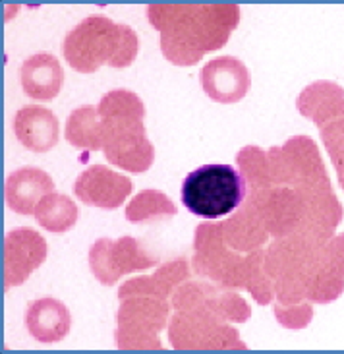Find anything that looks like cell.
I'll use <instances>...</instances> for the list:
<instances>
[{
  "label": "cell",
  "instance_id": "1",
  "mask_svg": "<svg viewBox=\"0 0 344 354\" xmlns=\"http://www.w3.org/2000/svg\"><path fill=\"white\" fill-rule=\"evenodd\" d=\"M149 24L159 31L164 58L193 66L205 53L222 48L238 28V4H149Z\"/></svg>",
  "mask_w": 344,
  "mask_h": 354
},
{
  "label": "cell",
  "instance_id": "2",
  "mask_svg": "<svg viewBox=\"0 0 344 354\" xmlns=\"http://www.w3.org/2000/svg\"><path fill=\"white\" fill-rule=\"evenodd\" d=\"M137 35L130 26L115 24L106 16H89L70 29L62 43L66 62L82 74H93L101 66L128 68L137 55Z\"/></svg>",
  "mask_w": 344,
  "mask_h": 354
},
{
  "label": "cell",
  "instance_id": "3",
  "mask_svg": "<svg viewBox=\"0 0 344 354\" xmlns=\"http://www.w3.org/2000/svg\"><path fill=\"white\" fill-rule=\"evenodd\" d=\"M182 203L191 215L213 221L227 217L246 200V182L232 165L209 163L191 171L182 184Z\"/></svg>",
  "mask_w": 344,
  "mask_h": 354
},
{
  "label": "cell",
  "instance_id": "4",
  "mask_svg": "<svg viewBox=\"0 0 344 354\" xmlns=\"http://www.w3.org/2000/svg\"><path fill=\"white\" fill-rule=\"evenodd\" d=\"M166 298L130 297L120 300L116 316V346L120 351H163L161 333L169 324Z\"/></svg>",
  "mask_w": 344,
  "mask_h": 354
},
{
  "label": "cell",
  "instance_id": "5",
  "mask_svg": "<svg viewBox=\"0 0 344 354\" xmlns=\"http://www.w3.org/2000/svg\"><path fill=\"white\" fill-rule=\"evenodd\" d=\"M191 269L201 279H207L222 288H244L246 258L230 248L220 223H201L195 229Z\"/></svg>",
  "mask_w": 344,
  "mask_h": 354
},
{
  "label": "cell",
  "instance_id": "6",
  "mask_svg": "<svg viewBox=\"0 0 344 354\" xmlns=\"http://www.w3.org/2000/svg\"><path fill=\"white\" fill-rule=\"evenodd\" d=\"M169 341L176 351H248L238 331L205 306L176 312L169 324Z\"/></svg>",
  "mask_w": 344,
  "mask_h": 354
},
{
  "label": "cell",
  "instance_id": "7",
  "mask_svg": "<svg viewBox=\"0 0 344 354\" xmlns=\"http://www.w3.org/2000/svg\"><path fill=\"white\" fill-rule=\"evenodd\" d=\"M267 153L275 186L298 188L329 178L319 147L309 136H292L287 144L273 145Z\"/></svg>",
  "mask_w": 344,
  "mask_h": 354
},
{
  "label": "cell",
  "instance_id": "8",
  "mask_svg": "<svg viewBox=\"0 0 344 354\" xmlns=\"http://www.w3.org/2000/svg\"><path fill=\"white\" fill-rule=\"evenodd\" d=\"M157 261V256L132 236H122L118 240L99 239L89 248V269L93 277L105 287H113L122 275L132 271L155 268Z\"/></svg>",
  "mask_w": 344,
  "mask_h": 354
},
{
  "label": "cell",
  "instance_id": "9",
  "mask_svg": "<svg viewBox=\"0 0 344 354\" xmlns=\"http://www.w3.org/2000/svg\"><path fill=\"white\" fill-rule=\"evenodd\" d=\"M296 192L300 194L302 207H304L302 223L296 232H304L319 242L333 239L336 227L343 221L344 211L331 186V180L327 178L317 184L298 186Z\"/></svg>",
  "mask_w": 344,
  "mask_h": 354
},
{
  "label": "cell",
  "instance_id": "10",
  "mask_svg": "<svg viewBox=\"0 0 344 354\" xmlns=\"http://www.w3.org/2000/svg\"><path fill=\"white\" fill-rule=\"evenodd\" d=\"M103 153L106 161L128 173H145L155 159L153 144L147 140L145 124L103 128Z\"/></svg>",
  "mask_w": 344,
  "mask_h": 354
},
{
  "label": "cell",
  "instance_id": "11",
  "mask_svg": "<svg viewBox=\"0 0 344 354\" xmlns=\"http://www.w3.org/2000/svg\"><path fill=\"white\" fill-rule=\"evenodd\" d=\"M47 259V240L37 230L21 227L4 239V290L26 283L29 275Z\"/></svg>",
  "mask_w": 344,
  "mask_h": 354
},
{
  "label": "cell",
  "instance_id": "12",
  "mask_svg": "<svg viewBox=\"0 0 344 354\" xmlns=\"http://www.w3.org/2000/svg\"><path fill=\"white\" fill-rule=\"evenodd\" d=\"M246 196H249L256 203L271 239H283L300 229L304 207H302V200L296 188L275 186V188L258 192V194H246Z\"/></svg>",
  "mask_w": 344,
  "mask_h": 354
},
{
  "label": "cell",
  "instance_id": "13",
  "mask_svg": "<svg viewBox=\"0 0 344 354\" xmlns=\"http://www.w3.org/2000/svg\"><path fill=\"white\" fill-rule=\"evenodd\" d=\"M132 188L134 184L124 174L115 173L106 165H91L76 178L74 194L86 205L116 209L132 194Z\"/></svg>",
  "mask_w": 344,
  "mask_h": 354
},
{
  "label": "cell",
  "instance_id": "14",
  "mask_svg": "<svg viewBox=\"0 0 344 354\" xmlns=\"http://www.w3.org/2000/svg\"><path fill=\"white\" fill-rule=\"evenodd\" d=\"M201 87L211 101L217 103H238L248 95L251 86L246 64L234 57H219L209 60L201 68Z\"/></svg>",
  "mask_w": 344,
  "mask_h": 354
},
{
  "label": "cell",
  "instance_id": "15",
  "mask_svg": "<svg viewBox=\"0 0 344 354\" xmlns=\"http://www.w3.org/2000/svg\"><path fill=\"white\" fill-rule=\"evenodd\" d=\"M14 134L29 151L47 153L58 144L57 115L47 106H21L14 116Z\"/></svg>",
  "mask_w": 344,
  "mask_h": 354
},
{
  "label": "cell",
  "instance_id": "16",
  "mask_svg": "<svg viewBox=\"0 0 344 354\" xmlns=\"http://www.w3.org/2000/svg\"><path fill=\"white\" fill-rule=\"evenodd\" d=\"M296 109L319 128L343 120L344 89L335 82L317 80L296 97Z\"/></svg>",
  "mask_w": 344,
  "mask_h": 354
},
{
  "label": "cell",
  "instance_id": "17",
  "mask_svg": "<svg viewBox=\"0 0 344 354\" xmlns=\"http://www.w3.org/2000/svg\"><path fill=\"white\" fill-rule=\"evenodd\" d=\"M19 82L23 93L35 101H50L60 93L64 84V70L50 53L31 55L19 66Z\"/></svg>",
  "mask_w": 344,
  "mask_h": 354
},
{
  "label": "cell",
  "instance_id": "18",
  "mask_svg": "<svg viewBox=\"0 0 344 354\" xmlns=\"http://www.w3.org/2000/svg\"><path fill=\"white\" fill-rule=\"evenodd\" d=\"M55 192V182L45 171L21 167L6 178V205L18 215H35L39 201Z\"/></svg>",
  "mask_w": 344,
  "mask_h": 354
},
{
  "label": "cell",
  "instance_id": "19",
  "mask_svg": "<svg viewBox=\"0 0 344 354\" xmlns=\"http://www.w3.org/2000/svg\"><path fill=\"white\" fill-rule=\"evenodd\" d=\"M222 234L229 242V246L236 252H254L259 250L265 242H269V230L263 225L254 200L246 196L244 203L230 215L229 219L220 223Z\"/></svg>",
  "mask_w": 344,
  "mask_h": 354
},
{
  "label": "cell",
  "instance_id": "20",
  "mask_svg": "<svg viewBox=\"0 0 344 354\" xmlns=\"http://www.w3.org/2000/svg\"><path fill=\"white\" fill-rule=\"evenodd\" d=\"M26 327L29 335L39 343H60L70 333L72 316L70 310L57 298H39L28 306Z\"/></svg>",
  "mask_w": 344,
  "mask_h": 354
},
{
  "label": "cell",
  "instance_id": "21",
  "mask_svg": "<svg viewBox=\"0 0 344 354\" xmlns=\"http://www.w3.org/2000/svg\"><path fill=\"white\" fill-rule=\"evenodd\" d=\"M190 263L184 258L166 261L155 271L153 275H142L126 281L122 287L118 288V298L124 300L130 297H157L169 298L182 285L186 279H190Z\"/></svg>",
  "mask_w": 344,
  "mask_h": 354
},
{
  "label": "cell",
  "instance_id": "22",
  "mask_svg": "<svg viewBox=\"0 0 344 354\" xmlns=\"http://www.w3.org/2000/svg\"><path fill=\"white\" fill-rule=\"evenodd\" d=\"M99 116L103 128L124 124H140L145 118V105L134 91L113 89L99 101Z\"/></svg>",
  "mask_w": 344,
  "mask_h": 354
},
{
  "label": "cell",
  "instance_id": "23",
  "mask_svg": "<svg viewBox=\"0 0 344 354\" xmlns=\"http://www.w3.org/2000/svg\"><path fill=\"white\" fill-rule=\"evenodd\" d=\"M68 144H72L76 149L86 151H99L103 149V124L97 106L84 105L72 111L66 120Z\"/></svg>",
  "mask_w": 344,
  "mask_h": 354
},
{
  "label": "cell",
  "instance_id": "24",
  "mask_svg": "<svg viewBox=\"0 0 344 354\" xmlns=\"http://www.w3.org/2000/svg\"><path fill=\"white\" fill-rule=\"evenodd\" d=\"M35 221H37V225H41L48 232L62 234V232H66L76 225V203L64 194L50 192L39 201L37 209H35Z\"/></svg>",
  "mask_w": 344,
  "mask_h": 354
},
{
  "label": "cell",
  "instance_id": "25",
  "mask_svg": "<svg viewBox=\"0 0 344 354\" xmlns=\"http://www.w3.org/2000/svg\"><path fill=\"white\" fill-rule=\"evenodd\" d=\"M236 165L246 182L248 194H258V192L275 188L273 174H271V165H269V153L263 151L258 145H246L236 153Z\"/></svg>",
  "mask_w": 344,
  "mask_h": 354
},
{
  "label": "cell",
  "instance_id": "26",
  "mask_svg": "<svg viewBox=\"0 0 344 354\" xmlns=\"http://www.w3.org/2000/svg\"><path fill=\"white\" fill-rule=\"evenodd\" d=\"M126 219L135 225L171 219L176 215V205L161 190H142L126 205Z\"/></svg>",
  "mask_w": 344,
  "mask_h": 354
},
{
  "label": "cell",
  "instance_id": "27",
  "mask_svg": "<svg viewBox=\"0 0 344 354\" xmlns=\"http://www.w3.org/2000/svg\"><path fill=\"white\" fill-rule=\"evenodd\" d=\"M343 292L344 275L333 266H329L321 256V259L309 271L306 298L316 304H329V302H335Z\"/></svg>",
  "mask_w": 344,
  "mask_h": 354
},
{
  "label": "cell",
  "instance_id": "28",
  "mask_svg": "<svg viewBox=\"0 0 344 354\" xmlns=\"http://www.w3.org/2000/svg\"><path fill=\"white\" fill-rule=\"evenodd\" d=\"M244 288L259 306H267L275 300V283L265 271V250H254L246 256Z\"/></svg>",
  "mask_w": 344,
  "mask_h": 354
},
{
  "label": "cell",
  "instance_id": "29",
  "mask_svg": "<svg viewBox=\"0 0 344 354\" xmlns=\"http://www.w3.org/2000/svg\"><path fill=\"white\" fill-rule=\"evenodd\" d=\"M205 308H209L213 314H217L224 322L246 324L251 316V308L244 298L234 290L222 288L219 285H213L209 297L205 300Z\"/></svg>",
  "mask_w": 344,
  "mask_h": 354
},
{
  "label": "cell",
  "instance_id": "30",
  "mask_svg": "<svg viewBox=\"0 0 344 354\" xmlns=\"http://www.w3.org/2000/svg\"><path fill=\"white\" fill-rule=\"evenodd\" d=\"M213 285L215 283H211L207 279H191V281L186 279L172 292V306L176 312H188V310L205 306V300L209 297Z\"/></svg>",
  "mask_w": 344,
  "mask_h": 354
},
{
  "label": "cell",
  "instance_id": "31",
  "mask_svg": "<svg viewBox=\"0 0 344 354\" xmlns=\"http://www.w3.org/2000/svg\"><path fill=\"white\" fill-rule=\"evenodd\" d=\"M273 312H275L278 324L287 329H304L314 319V306L309 300H302V302H294V304L275 302Z\"/></svg>",
  "mask_w": 344,
  "mask_h": 354
},
{
  "label": "cell",
  "instance_id": "32",
  "mask_svg": "<svg viewBox=\"0 0 344 354\" xmlns=\"http://www.w3.org/2000/svg\"><path fill=\"white\" fill-rule=\"evenodd\" d=\"M319 130H321V142L335 165L336 176L344 174V118L323 126Z\"/></svg>",
  "mask_w": 344,
  "mask_h": 354
},
{
  "label": "cell",
  "instance_id": "33",
  "mask_svg": "<svg viewBox=\"0 0 344 354\" xmlns=\"http://www.w3.org/2000/svg\"><path fill=\"white\" fill-rule=\"evenodd\" d=\"M321 256L329 266H333L336 271H341L344 275V232L327 240L321 250Z\"/></svg>",
  "mask_w": 344,
  "mask_h": 354
},
{
  "label": "cell",
  "instance_id": "34",
  "mask_svg": "<svg viewBox=\"0 0 344 354\" xmlns=\"http://www.w3.org/2000/svg\"><path fill=\"white\" fill-rule=\"evenodd\" d=\"M338 184H341V188L344 190V174H338Z\"/></svg>",
  "mask_w": 344,
  "mask_h": 354
}]
</instances>
